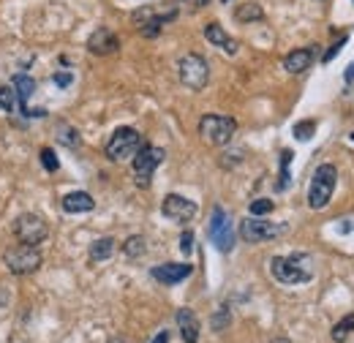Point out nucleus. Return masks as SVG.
<instances>
[{"instance_id": "nucleus-1", "label": "nucleus", "mask_w": 354, "mask_h": 343, "mask_svg": "<svg viewBox=\"0 0 354 343\" xmlns=\"http://www.w3.org/2000/svg\"><path fill=\"white\" fill-rule=\"evenodd\" d=\"M335 183H338V169L333 164L316 166L313 177H311V188H308V207L322 210V207L330 205V199L335 194Z\"/></svg>"}, {"instance_id": "nucleus-16", "label": "nucleus", "mask_w": 354, "mask_h": 343, "mask_svg": "<svg viewBox=\"0 0 354 343\" xmlns=\"http://www.w3.org/2000/svg\"><path fill=\"white\" fill-rule=\"evenodd\" d=\"M177 330L183 335L186 343H197L199 341V319L191 308H180L177 311Z\"/></svg>"}, {"instance_id": "nucleus-31", "label": "nucleus", "mask_w": 354, "mask_h": 343, "mask_svg": "<svg viewBox=\"0 0 354 343\" xmlns=\"http://www.w3.org/2000/svg\"><path fill=\"white\" fill-rule=\"evenodd\" d=\"M63 131H66V134H60V142H66V144H71V147H74V144H79V134H76L74 129H66V126H63Z\"/></svg>"}, {"instance_id": "nucleus-10", "label": "nucleus", "mask_w": 354, "mask_h": 343, "mask_svg": "<svg viewBox=\"0 0 354 343\" xmlns=\"http://www.w3.org/2000/svg\"><path fill=\"white\" fill-rule=\"evenodd\" d=\"M281 232H283V226L270 223V221H262V218H256V215L245 218L243 226H240V234H243L245 243H267V240L278 237Z\"/></svg>"}, {"instance_id": "nucleus-15", "label": "nucleus", "mask_w": 354, "mask_h": 343, "mask_svg": "<svg viewBox=\"0 0 354 343\" xmlns=\"http://www.w3.org/2000/svg\"><path fill=\"white\" fill-rule=\"evenodd\" d=\"M313 58H316V49H313V47L294 49V52H289V55L283 58V69L289 71V74H302V71L311 69Z\"/></svg>"}, {"instance_id": "nucleus-6", "label": "nucleus", "mask_w": 354, "mask_h": 343, "mask_svg": "<svg viewBox=\"0 0 354 343\" xmlns=\"http://www.w3.org/2000/svg\"><path fill=\"white\" fill-rule=\"evenodd\" d=\"M177 71H180V82H183L188 90H205V87H208L210 66H208V60H205L202 55L191 52V55L180 58Z\"/></svg>"}, {"instance_id": "nucleus-7", "label": "nucleus", "mask_w": 354, "mask_h": 343, "mask_svg": "<svg viewBox=\"0 0 354 343\" xmlns=\"http://www.w3.org/2000/svg\"><path fill=\"white\" fill-rule=\"evenodd\" d=\"M14 234H16V240L22 243V245H41L44 240H47V234H49V229H47V223H44V218L41 215H36V212H22L16 221H14Z\"/></svg>"}, {"instance_id": "nucleus-2", "label": "nucleus", "mask_w": 354, "mask_h": 343, "mask_svg": "<svg viewBox=\"0 0 354 343\" xmlns=\"http://www.w3.org/2000/svg\"><path fill=\"white\" fill-rule=\"evenodd\" d=\"M270 273L283 286H297L311 280V267H308V256L302 254H291V256H276L270 262Z\"/></svg>"}, {"instance_id": "nucleus-34", "label": "nucleus", "mask_w": 354, "mask_h": 343, "mask_svg": "<svg viewBox=\"0 0 354 343\" xmlns=\"http://www.w3.org/2000/svg\"><path fill=\"white\" fill-rule=\"evenodd\" d=\"M344 82H346V85H354V63H349V69L344 74Z\"/></svg>"}, {"instance_id": "nucleus-35", "label": "nucleus", "mask_w": 354, "mask_h": 343, "mask_svg": "<svg viewBox=\"0 0 354 343\" xmlns=\"http://www.w3.org/2000/svg\"><path fill=\"white\" fill-rule=\"evenodd\" d=\"M153 343H169V333L164 330V333H158L155 338H153Z\"/></svg>"}, {"instance_id": "nucleus-4", "label": "nucleus", "mask_w": 354, "mask_h": 343, "mask_svg": "<svg viewBox=\"0 0 354 343\" xmlns=\"http://www.w3.org/2000/svg\"><path fill=\"white\" fill-rule=\"evenodd\" d=\"M237 131V120L234 118H226V115H205L199 120V134L208 144H215V147H223L229 144L232 137Z\"/></svg>"}, {"instance_id": "nucleus-22", "label": "nucleus", "mask_w": 354, "mask_h": 343, "mask_svg": "<svg viewBox=\"0 0 354 343\" xmlns=\"http://www.w3.org/2000/svg\"><path fill=\"white\" fill-rule=\"evenodd\" d=\"M144 251H147V245H144V237H142V234H134V237H129V240L123 243V254H126L129 259H140Z\"/></svg>"}, {"instance_id": "nucleus-12", "label": "nucleus", "mask_w": 354, "mask_h": 343, "mask_svg": "<svg viewBox=\"0 0 354 343\" xmlns=\"http://www.w3.org/2000/svg\"><path fill=\"white\" fill-rule=\"evenodd\" d=\"M177 16V11L172 8V11H166V14H153L150 8H142V11H137L134 14V22L140 25V33L144 36V38H155L161 30H164V25L166 22H172Z\"/></svg>"}, {"instance_id": "nucleus-27", "label": "nucleus", "mask_w": 354, "mask_h": 343, "mask_svg": "<svg viewBox=\"0 0 354 343\" xmlns=\"http://www.w3.org/2000/svg\"><path fill=\"white\" fill-rule=\"evenodd\" d=\"M313 131H316V123L313 120H305V123H297L294 126V137L300 139V142H308V139L313 137Z\"/></svg>"}, {"instance_id": "nucleus-30", "label": "nucleus", "mask_w": 354, "mask_h": 343, "mask_svg": "<svg viewBox=\"0 0 354 343\" xmlns=\"http://www.w3.org/2000/svg\"><path fill=\"white\" fill-rule=\"evenodd\" d=\"M180 251H183L186 256L194 251V234H191V232H183V237H180Z\"/></svg>"}, {"instance_id": "nucleus-36", "label": "nucleus", "mask_w": 354, "mask_h": 343, "mask_svg": "<svg viewBox=\"0 0 354 343\" xmlns=\"http://www.w3.org/2000/svg\"><path fill=\"white\" fill-rule=\"evenodd\" d=\"M352 142H354V131H352Z\"/></svg>"}, {"instance_id": "nucleus-24", "label": "nucleus", "mask_w": 354, "mask_h": 343, "mask_svg": "<svg viewBox=\"0 0 354 343\" xmlns=\"http://www.w3.org/2000/svg\"><path fill=\"white\" fill-rule=\"evenodd\" d=\"M16 107V93L11 87H0V112H14Z\"/></svg>"}, {"instance_id": "nucleus-21", "label": "nucleus", "mask_w": 354, "mask_h": 343, "mask_svg": "<svg viewBox=\"0 0 354 343\" xmlns=\"http://www.w3.org/2000/svg\"><path fill=\"white\" fill-rule=\"evenodd\" d=\"M262 16H265V11H262L259 3H240L237 11H234V19L237 22H259Z\"/></svg>"}, {"instance_id": "nucleus-20", "label": "nucleus", "mask_w": 354, "mask_h": 343, "mask_svg": "<svg viewBox=\"0 0 354 343\" xmlns=\"http://www.w3.org/2000/svg\"><path fill=\"white\" fill-rule=\"evenodd\" d=\"M115 254V240L112 237H98L90 245V262H107Z\"/></svg>"}, {"instance_id": "nucleus-13", "label": "nucleus", "mask_w": 354, "mask_h": 343, "mask_svg": "<svg viewBox=\"0 0 354 343\" xmlns=\"http://www.w3.org/2000/svg\"><path fill=\"white\" fill-rule=\"evenodd\" d=\"M191 273H194V267L191 265H180V262H166V265H158V267L150 270V275L158 283H164V286H177L180 280H186Z\"/></svg>"}, {"instance_id": "nucleus-3", "label": "nucleus", "mask_w": 354, "mask_h": 343, "mask_svg": "<svg viewBox=\"0 0 354 343\" xmlns=\"http://www.w3.org/2000/svg\"><path fill=\"white\" fill-rule=\"evenodd\" d=\"M140 147H142L140 131L123 126V129H118V131L109 137V142H107V158L115 161V164H123V161L134 158Z\"/></svg>"}, {"instance_id": "nucleus-17", "label": "nucleus", "mask_w": 354, "mask_h": 343, "mask_svg": "<svg viewBox=\"0 0 354 343\" xmlns=\"http://www.w3.org/2000/svg\"><path fill=\"white\" fill-rule=\"evenodd\" d=\"M11 85H14V93H16V98H19V107H22V115H27L30 118V107H27V98L36 93V82H33V76H27V74H16L14 79H11Z\"/></svg>"}, {"instance_id": "nucleus-26", "label": "nucleus", "mask_w": 354, "mask_h": 343, "mask_svg": "<svg viewBox=\"0 0 354 343\" xmlns=\"http://www.w3.org/2000/svg\"><path fill=\"white\" fill-rule=\"evenodd\" d=\"M41 164H44V169H47V172H58L60 161H58V155H55V150H52V147H44V150H41Z\"/></svg>"}, {"instance_id": "nucleus-5", "label": "nucleus", "mask_w": 354, "mask_h": 343, "mask_svg": "<svg viewBox=\"0 0 354 343\" xmlns=\"http://www.w3.org/2000/svg\"><path fill=\"white\" fill-rule=\"evenodd\" d=\"M164 147H155V144H142L137 150V155L131 158V166H134V183L140 188H147L150 180H153V172L158 169V164L164 161Z\"/></svg>"}, {"instance_id": "nucleus-32", "label": "nucleus", "mask_w": 354, "mask_h": 343, "mask_svg": "<svg viewBox=\"0 0 354 343\" xmlns=\"http://www.w3.org/2000/svg\"><path fill=\"white\" fill-rule=\"evenodd\" d=\"M226 322H229V313H226V308L221 311V316H212V327H215V330H223V324H226Z\"/></svg>"}, {"instance_id": "nucleus-11", "label": "nucleus", "mask_w": 354, "mask_h": 343, "mask_svg": "<svg viewBox=\"0 0 354 343\" xmlns=\"http://www.w3.org/2000/svg\"><path fill=\"white\" fill-rule=\"evenodd\" d=\"M197 202H191V199H186V197H180V194H169L166 199H164V205H161V212H164V218H169V221H175V223H186V221H191L194 215H197Z\"/></svg>"}, {"instance_id": "nucleus-8", "label": "nucleus", "mask_w": 354, "mask_h": 343, "mask_svg": "<svg viewBox=\"0 0 354 343\" xmlns=\"http://www.w3.org/2000/svg\"><path fill=\"white\" fill-rule=\"evenodd\" d=\"M3 262L14 275H30L41 267L44 259L33 245H14V248H8L3 254Z\"/></svg>"}, {"instance_id": "nucleus-25", "label": "nucleus", "mask_w": 354, "mask_h": 343, "mask_svg": "<svg viewBox=\"0 0 354 343\" xmlns=\"http://www.w3.org/2000/svg\"><path fill=\"white\" fill-rule=\"evenodd\" d=\"M289 164H291V150L281 153V180H278V191L289 188Z\"/></svg>"}, {"instance_id": "nucleus-14", "label": "nucleus", "mask_w": 354, "mask_h": 343, "mask_svg": "<svg viewBox=\"0 0 354 343\" xmlns=\"http://www.w3.org/2000/svg\"><path fill=\"white\" fill-rule=\"evenodd\" d=\"M87 49H90L93 55H98V58H104V55H115V52L120 49V38H118L112 30L98 27V30H93V36L87 38Z\"/></svg>"}, {"instance_id": "nucleus-18", "label": "nucleus", "mask_w": 354, "mask_h": 343, "mask_svg": "<svg viewBox=\"0 0 354 343\" xmlns=\"http://www.w3.org/2000/svg\"><path fill=\"white\" fill-rule=\"evenodd\" d=\"M205 38L210 41L212 47H221V49H223V52H229V55H234V52H237V41H234V38H232V36H229L218 22H210V25L205 27Z\"/></svg>"}, {"instance_id": "nucleus-33", "label": "nucleus", "mask_w": 354, "mask_h": 343, "mask_svg": "<svg viewBox=\"0 0 354 343\" xmlns=\"http://www.w3.org/2000/svg\"><path fill=\"white\" fill-rule=\"evenodd\" d=\"M55 85H60V87H69V85H71V74H55Z\"/></svg>"}, {"instance_id": "nucleus-19", "label": "nucleus", "mask_w": 354, "mask_h": 343, "mask_svg": "<svg viewBox=\"0 0 354 343\" xmlns=\"http://www.w3.org/2000/svg\"><path fill=\"white\" fill-rule=\"evenodd\" d=\"M96 207V199L85 191H74V194H66L63 197V210L66 212H90Z\"/></svg>"}, {"instance_id": "nucleus-23", "label": "nucleus", "mask_w": 354, "mask_h": 343, "mask_svg": "<svg viewBox=\"0 0 354 343\" xmlns=\"http://www.w3.org/2000/svg\"><path fill=\"white\" fill-rule=\"evenodd\" d=\"M354 330V313H349L346 319H341L335 327H333V341L335 343H344L346 341V335Z\"/></svg>"}, {"instance_id": "nucleus-29", "label": "nucleus", "mask_w": 354, "mask_h": 343, "mask_svg": "<svg viewBox=\"0 0 354 343\" xmlns=\"http://www.w3.org/2000/svg\"><path fill=\"white\" fill-rule=\"evenodd\" d=\"M346 41H349V33H344V36H341V38H338V41H335V44H333V47H330V52H327V55H324V63H330V60H333V58H335V55H338V52H341V47H344V44H346Z\"/></svg>"}, {"instance_id": "nucleus-9", "label": "nucleus", "mask_w": 354, "mask_h": 343, "mask_svg": "<svg viewBox=\"0 0 354 343\" xmlns=\"http://www.w3.org/2000/svg\"><path fill=\"white\" fill-rule=\"evenodd\" d=\"M210 243L221 251V254H229L234 248V226H232V218L223 207H215L210 215Z\"/></svg>"}, {"instance_id": "nucleus-28", "label": "nucleus", "mask_w": 354, "mask_h": 343, "mask_svg": "<svg viewBox=\"0 0 354 343\" xmlns=\"http://www.w3.org/2000/svg\"><path fill=\"white\" fill-rule=\"evenodd\" d=\"M273 202L270 199H256V202H251V215H256V218H262V215H267V212H273Z\"/></svg>"}]
</instances>
